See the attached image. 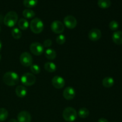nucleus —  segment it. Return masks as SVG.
I'll return each mask as SVG.
<instances>
[{
  "label": "nucleus",
  "mask_w": 122,
  "mask_h": 122,
  "mask_svg": "<svg viewBox=\"0 0 122 122\" xmlns=\"http://www.w3.org/2000/svg\"><path fill=\"white\" fill-rule=\"evenodd\" d=\"M2 79L5 84L10 86L16 85L19 82V75L17 73L14 72V71H10L6 72L4 75Z\"/></svg>",
  "instance_id": "f257e3e1"
},
{
  "label": "nucleus",
  "mask_w": 122,
  "mask_h": 122,
  "mask_svg": "<svg viewBox=\"0 0 122 122\" xmlns=\"http://www.w3.org/2000/svg\"><path fill=\"white\" fill-rule=\"evenodd\" d=\"M18 21V15L15 11H11L7 13L4 19V23L6 26L13 27Z\"/></svg>",
  "instance_id": "f03ea898"
},
{
  "label": "nucleus",
  "mask_w": 122,
  "mask_h": 122,
  "mask_svg": "<svg viewBox=\"0 0 122 122\" xmlns=\"http://www.w3.org/2000/svg\"><path fill=\"white\" fill-rule=\"evenodd\" d=\"M29 26L31 31L35 34H39L41 33L44 28V23L38 17L35 18L31 20Z\"/></svg>",
  "instance_id": "7ed1b4c3"
},
{
  "label": "nucleus",
  "mask_w": 122,
  "mask_h": 122,
  "mask_svg": "<svg viewBox=\"0 0 122 122\" xmlns=\"http://www.w3.org/2000/svg\"><path fill=\"white\" fill-rule=\"evenodd\" d=\"M77 116V112L73 107H66L63 112V119L68 122H73L76 120Z\"/></svg>",
  "instance_id": "20e7f679"
},
{
  "label": "nucleus",
  "mask_w": 122,
  "mask_h": 122,
  "mask_svg": "<svg viewBox=\"0 0 122 122\" xmlns=\"http://www.w3.org/2000/svg\"><path fill=\"white\" fill-rule=\"evenodd\" d=\"M21 82L23 85L31 86L36 82V77L33 74L30 73H25L21 76Z\"/></svg>",
  "instance_id": "39448f33"
},
{
  "label": "nucleus",
  "mask_w": 122,
  "mask_h": 122,
  "mask_svg": "<svg viewBox=\"0 0 122 122\" xmlns=\"http://www.w3.org/2000/svg\"><path fill=\"white\" fill-rule=\"evenodd\" d=\"M20 61L21 65L23 66H30L33 63V58L32 55L27 52H23L20 56Z\"/></svg>",
  "instance_id": "423d86ee"
},
{
  "label": "nucleus",
  "mask_w": 122,
  "mask_h": 122,
  "mask_svg": "<svg viewBox=\"0 0 122 122\" xmlns=\"http://www.w3.org/2000/svg\"><path fill=\"white\" fill-rule=\"evenodd\" d=\"M30 52L35 56H39L44 52V47L43 45L38 42H34L30 45Z\"/></svg>",
  "instance_id": "0eeeda50"
},
{
  "label": "nucleus",
  "mask_w": 122,
  "mask_h": 122,
  "mask_svg": "<svg viewBox=\"0 0 122 122\" xmlns=\"http://www.w3.org/2000/svg\"><path fill=\"white\" fill-rule=\"evenodd\" d=\"M64 29L65 26L64 24L59 20H55L51 25V30L56 34H61L64 32Z\"/></svg>",
  "instance_id": "6e6552de"
},
{
  "label": "nucleus",
  "mask_w": 122,
  "mask_h": 122,
  "mask_svg": "<svg viewBox=\"0 0 122 122\" xmlns=\"http://www.w3.org/2000/svg\"><path fill=\"white\" fill-rule=\"evenodd\" d=\"M63 24L69 29H73L77 26V20L73 15H67L64 17Z\"/></svg>",
  "instance_id": "1a4fd4ad"
},
{
  "label": "nucleus",
  "mask_w": 122,
  "mask_h": 122,
  "mask_svg": "<svg viewBox=\"0 0 122 122\" xmlns=\"http://www.w3.org/2000/svg\"><path fill=\"white\" fill-rule=\"evenodd\" d=\"M101 30L97 28H93L88 33V38L92 41H97L101 38Z\"/></svg>",
  "instance_id": "9d476101"
},
{
  "label": "nucleus",
  "mask_w": 122,
  "mask_h": 122,
  "mask_svg": "<svg viewBox=\"0 0 122 122\" xmlns=\"http://www.w3.org/2000/svg\"><path fill=\"white\" fill-rule=\"evenodd\" d=\"M52 85L56 89H61L65 85V81L62 77L60 76H56L52 78Z\"/></svg>",
  "instance_id": "9b49d317"
},
{
  "label": "nucleus",
  "mask_w": 122,
  "mask_h": 122,
  "mask_svg": "<svg viewBox=\"0 0 122 122\" xmlns=\"http://www.w3.org/2000/svg\"><path fill=\"white\" fill-rule=\"evenodd\" d=\"M63 97L67 100H71L75 97L76 91L75 89L71 86H67L64 89L63 93Z\"/></svg>",
  "instance_id": "f8f14e48"
},
{
  "label": "nucleus",
  "mask_w": 122,
  "mask_h": 122,
  "mask_svg": "<svg viewBox=\"0 0 122 122\" xmlns=\"http://www.w3.org/2000/svg\"><path fill=\"white\" fill-rule=\"evenodd\" d=\"M31 120H32V117L28 112L22 111L18 114V122H30Z\"/></svg>",
  "instance_id": "ddd939ff"
},
{
  "label": "nucleus",
  "mask_w": 122,
  "mask_h": 122,
  "mask_svg": "<svg viewBox=\"0 0 122 122\" xmlns=\"http://www.w3.org/2000/svg\"><path fill=\"white\" fill-rule=\"evenodd\" d=\"M15 94H16L17 96L20 98L25 97L27 94V89L24 86H17L15 88Z\"/></svg>",
  "instance_id": "4468645a"
},
{
  "label": "nucleus",
  "mask_w": 122,
  "mask_h": 122,
  "mask_svg": "<svg viewBox=\"0 0 122 122\" xmlns=\"http://www.w3.org/2000/svg\"><path fill=\"white\" fill-rule=\"evenodd\" d=\"M112 39L114 43L117 45L122 44V31H116L114 32L112 35Z\"/></svg>",
  "instance_id": "2eb2a0df"
},
{
  "label": "nucleus",
  "mask_w": 122,
  "mask_h": 122,
  "mask_svg": "<svg viewBox=\"0 0 122 122\" xmlns=\"http://www.w3.org/2000/svg\"><path fill=\"white\" fill-rule=\"evenodd\" d=\"M45 56L47 59L50 60H54L57 57V53L56 51L52 48H47L45 51Z\"/></svg>",
  "instance_id": "dca6fc26"
},
{
  "label": "nucleus",
  "mask_w": 122,
  "mask_h": 122,
  "mask_svg": "<svg viewBox=\"0 0 122 122\" xmlns=\"http://www.w3.org/2000/svg\"><path fill=\"white\" fill-rule=\"evenodd\" d=\"M102 83L103 86H104L105 88H111L114 85V80L113 77L108 76V77H106L104 79H103Z\"/></svg>",
  "instance_id": "f3484780"
},
{
  "label": "nucleus",
  "mask_w": 122,
  "mask_h": 122,
  "mask_svg": "<svg viewBox=\"0 0 122 122\" xmlns=\"http://www.w3.org/2000/svg\"><path fill=\"white\" fill-rule=\"evenodd\" d=\"M44 68L46 71L50 73L55 72L57 70V66L52 62H46L45 63Z\"/></svg>",
  "instance_id": "a211bd4d"
},
{
  "label": "nucleus",
  "mask_w": 122,
  "mask_h": 122,
  "mask_svg": "<svg viewBox=\"0 0 122 122\" xmlns=\"http://www.w3.org/2000/svg\"><path fill=\"white\" fill-rule=\"evenodd\" d=\"M18 26L20 29L25 30L27 29L29 26V23L26 19H20L18 21Z\"/></svg>",
  "instance_id": "6ab92c4d"
},
{
  "label": "nucleus",
  "mask_w": 122,
  "mask_h": 122,
  "mask_svg": "<svg viewBox=\"0 0 122 122\" xmlns=\"http://www.w3.org/2000/svg\"><path fill=\"white\" fill-rule=\"evenodd\" d=\"M98 6L102 9L109 8L112 5L110 0H98L97 2Z\"/></svg>",
  "instance_id": "aec40b11"
},
{
  "label": "nucleus",
  "mask_w": 122,
  "mask_h": 122,
  "mask_svg": "<svg viewBox=\"0 0 122 122\" xmlns=\"http://www.w3.org/2000/svg\"><path fill=\"white\" fill-rule=\"evenodd\" d=\"M77 114L82 119H85L89 116V111L88 108H85V107H82L79 110Z\"/></svg>",
  "instance_id": "412c9836"
},
{
  "label": "nucleus",
  "mask_w": 122,
  "mask_h": 122,
  "mask_svg": "<svg viewBox=\"0 0 122 122\" xmlns=\"http://www.w3.org/2000/svg\"><path fill=\"white\" fill-rule=\"evenodd\" d=\"M23 15L26 19H32L35 16V13L32 10L27 8V9L24 10L22 13Z\"/></svg>",
  "instance_id": "4be33fe9"
},
{
  "label": "nucleus",
  "mask_w": 122,
  "mask_h": 122,
  "mask_svg": "<svg viewBox=\"0 0 122 122\" xmlns=\"http://www.w3.org/2000/svg\"><path fill=\"white\" fill-rule=\"evenodd\" d=\"M12 36L15 39H19L21 38L22 33L20 29L17 27H14L11 30Z\"/></svg>",
  "instance_id": "5701e85b"
},
{
  "label": "nucleus",
  "mask_w": 122,
  "mask_h": 122,
  "mask_svg": "<svg viewBox=\"0 0 122 122\" xmlns=\"http://www.w3.org/2000/svg\"><path fill=\"white\" fill-rule=\"evenodd\" d=\"M38 0H24L23 4L28 8H33L37 5Z\"/></svg>",
  "instance_id": "b1692460"
},
{
  "label": "nucleus",
  "mask_w": 122,
  "mask_h": 122,
  "mask_svg": "<svg viewBox=\"0 0 122 122\" xmlns=\"http://www.w3.org/2000/svg\"><path fill=\"white\" fill-rule=\"evenodd\" d=\"M8 116V112L5 108H0V122L5 121Z\"/></svg>",
  "instance_id": "393cba45"
},
{
  "label": "nucleus",
  "mask_w": 122,
  "mask_h": 122,
  "mask_svg": "<svg viewBox=\"0 0 122 122\" xmlns=\"http://www.w3.org/2000/svg\"><path fill=\"white\" fill-rule=\"evenodd\" d=\"M30 69L32 74H39L41 72V68L38 64H32L30 66Z\"/></svg>",
  "instance_id": "a878e982"
},
{
  "label": "nucleus",
  "mask_w": 122,
  "mask_h": 122,
  "mask_svg": "<svg viewBox=\"0 0 122 122\" xmlns=\"http://www.w3.org/2000/svg\"><path fill=\"white\" fill-rule=\"evenodd\" d=\"M66 38L65 35L63 34H60L56 38V42L59 45H63L66 42Z\"/></svg>",
  "instance_id": "bb28decb"
},
{
  "label": "nucleus",
  "mask_w": 122,
  "mask_h": 122,
  "mask_svg": "<svg viewBox=\"0 0 122 122\" xmlns=\"http://www.w3.org/2000/svg\"><path fill=\"white\" fill-rule=\"evenodd\" d=\"M119 27V23L117 21H116V20H113V21H112L109 23V28L110 29L112 30H116L118 29Z\"/></svg>",
  "instance_id": "cd10ccee"
},
{
  "label": "nucleus",
  "mask_w": 122,
  "mask_h": 122,
  "mask_svg": "<svg viewBox=\"0 0 122 122\" xmlns=\"http://www.w3.org/2000/svg\"><path fill=\"white\" fill-rule=\"evenodd\" d=\"M52 41H51V39H46L45 41H44V44H43V46H44V47H46V48H49L52 45Z\"/></svg>",
  "instance_id": "c85d7f7f"
},
{
  "label": "nucleus",
  "mask_w": 122,
  "mask_h": 122,
  "mask_svg": "<svg viewBox=\"0 0 122 122\" xmlns=\"http://www.w3.org/2000/svg\"><path fill=\"white\" fill-rule=\"evenodd\" d=\"M98 122H108V121L107 119H105V118H100V119L98 120Z\"/></svg>",
  "instance_id": "c756f323"
},
{
  "label": "nucleus",
  "mask_w": 122,
  "mask_h": 122,
  "mask_svg": "<svg viewBox=\"0 0 122 122\" xmlns=\"http://www.w3.org/2000/svg\"><path fill=\"white\" fill-rule=\"evenodd\" d=\"M8 122H18V121L14 119H10V120Z\"/></svg>",
  "instance_id": "7c9ffc66"
},
{
  "label": "nucleus",
  "mask_w": 122,
  "mask_h": 122,
  "mask_svg": "<svg viewBox=\"0 0 122 122\" xmlns=\"http://www.w3.org/2000/svg\"><path fill=\"white\" fill-rule=\"evenodd\" d=\"M2 42H1V40H0V51H1V49H2Z\"/></svg>",
  "instance_id": "2f4dec72"
},
{
  "label": "nucleus",
  "mask_w": 122,
  "mask_h": 122,
  "mask_svg": "<svg viewBox=\"0 0 122 122\" xmlns=\"http://www.w3.org/2000/svg\"><path fill=\"white\" fill-rule=\"evenodd\" d=\"M1 55L0 54V61H1Z\"/></svg>",
  "instance_id": "473e14b6"
},
{
  "label": "nucleus",
  "mask_w": 122,
  "mask_h": 122,
  "mask_svg": "<svg viewBox=\"0 0 122 122\" xmlns=\"http://www.w3.org/2000/svg\"><path fill=\"white\" fill-rule=\"evenodd\" d=\"M0 32H1V26H0Z\"/></svg>",
  "instance_id": "72a5a7b5"
}]
</instances>
